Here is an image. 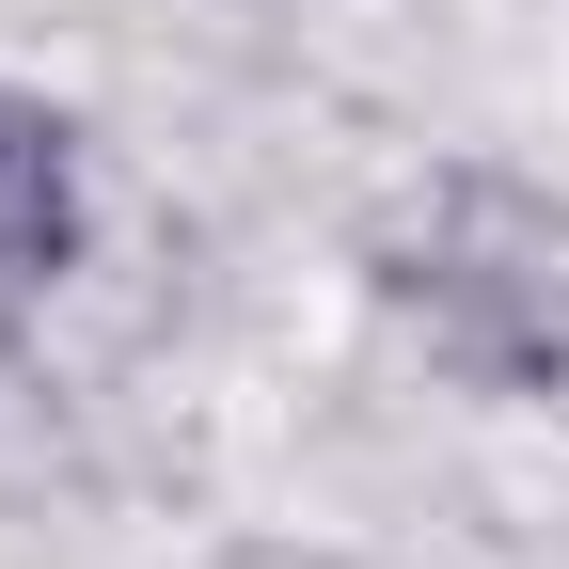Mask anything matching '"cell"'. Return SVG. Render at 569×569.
<instances>
[{
    "instance_id": "1",
    "label": "cell",
    "mask_w": 569,
    "mask_h": 569,
    "mask_svg": "<svg viewBox=\"0 0 569 569\" xmlns=\"http://www.w3.org/2000/svg\"><path fill=\"white\" fill-rule=\"evenodd\" d=\"M365 317L411 348L443 396L538 411L569 396V190H538L522 159H427L365 206Z\"/></svg>"
},
{
    "instance_id": "2",
    "label": "cell",
    "mask_w": 569,
    "mask_h": 569,
    "mask_svg": "<svg viewBox=\"0 0 569 569\" xmlns=\"http://www.w3.org/2000/svg\"><path fill=\"white\" fill-rule=\"evenodd\" d=\"M96 269V142L63 96L0 80V317H48Z\"/></svg>"
},
{
    "instance_id": "3",
    "label": "cell",
    "mask_w": 569,
    "mask_h": 569,
    "mask_svg": "<svg viewBox=\"0 0 569 569\" xmlns=\"http://www.w3.org/2000/svg\"><path fill=\"white\" fill-rule=\"evenodd\" d=\"M96 490L80 380L48 365V317H0V522H63Z\"/></svg>"
},
{
    "instance_id": "4",
    "label": "cell",
    "mask_w": 569,
    "mask_h": 569,
    "mask_svg": "<svg viewBox=\"0 0 569 569\" xmlns=\"http://www.w3.org/2000/svg\"><path fill=\"white\" fill-rule=\"evenodd\" d=\"M190 569H348L332 538H222V553H190Z\"/></svg>"
}]
</instances>
